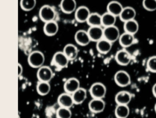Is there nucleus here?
I'll use <instances>...</instances> for the list:
<instances>
[{
  "mask_svg": "<svg viewBox=\"0 0 156 118\" xmlns=\"http://www.w3.org/2000/svg\"><path fill=\"white\" fill-rule=\"evenodd\" d=\"M135 40L134 35L125 32L121 35L118 41L120 45L123 48L126 49L134 44Z\"/></svg>",
  "mask_w": 156,
  "mask_h": 118,
  "instance_id": "nucleus-17",
  "label": "nucleus"
},
{
  "mask_svg": "<svg viewBox=\"0 0 156 118\" xmlns=\"http://www.w3.org/2000/svg\"><path fill=\"white\" fill-rule=\"evenodd\" d=\"M36 0H20V7L25 11H31L35 8Z\"/></svg>",
  "mask_w": 156,
  "mask_h": 118,
  "instance_id": "nucleus-29",
  "label": "nucleus"
},
{
  "mask_svg": "<svg viewBox=\"0 0 156 118\" xmlns=\"http://www.w3.org/2000/svg\"><path fill=\"white\" fill-rule=\"evenodd\" d=\"M87 32L91 41L97 42L104 38V28L102 26H90Z\"/></svg>",
  "mask_w": 156,
  "mask_h": 118,
  "instance_id": "nucleus-12",
  "label": "nucleus"
},
{
  "mask_svg": "<svg viewBox=\"0 0 156 118\" xmlns=\"http://www.w3.org/2000/svg\"><path fill=\"white\" fill-rule=\"evenodd\" d=\"M129 106L126 105L116 104L115 110V114L116 118H127L130 115Z\"/></svg>",
  "mask_w": 156,
  "mask_h": 118,
  "instance_id": "nucleus-24",
  "label": "nucleus"
},
{
  "mask_svg": "<svg viewBox=\"0 0 156 118\" xmlns=\"http://www.w3.org/2000/svg\"><path fill=\"white\" fill-rule=\"evenodd\" d=\"M139 29V24L135 19L124 22V30L126 32L135 35L138 32Z\"/></svg>",
  "mask_w": 156,
  "mask_h": 118,
  "instance_id": "nucleus-25",
  "label": "nucleus"
},
{
  "mask_svg": "<svg viewBox=\"0 0 156 118\" xmlns=\"http://www.w3.org/2000/svg\"><path fill=\"white\" fill-rule=\"evenodd\" d=\"M133 99L132 95L129 91L122 90L117 93L115 100L116 104L128 105Z\"/></svg>",
  "mask_w": 156,
  "mask_h": 118,
  "instance_id": "nucleus-11",
  "label": "nucleus"
},
{
  "mask_svg": "<svg viewBox=\"0 0 156 118\" xmlns=\"http://www.w3.org/2000/svg\"><path fill=\"white\" fill-rule=\"evenodd\" d=\"M74 38L76 42L80 46H87L91 42L88 32L84 30L77 31Z\"/></svg>",
  "mask_w": 156,
  "mask_h": 118,
  "instance_id": "nucleus-13",
  "label": "nucleus"
},
{
  "mask_svg": "<svg viewBox=\"0 0 156 118\" xmlns=\"http://www.w3.org/2000/svg\"><path fill=\"white\" fill-rule=\"evenodd\" d=\"M60 7L63 13L69 15L76 10L77 4L76 0H62Z\"/></svg>",
  "mask_w": 156,
  "mask_h": 118,
  "instance_id": "nucleus-15",
  "label": "nucleus"
},
{
  "mask_svg": "<svg viewBox=\"0 0 156 118\" xmlns=\"http://www.w3.org/2000/svg\"><path fill=\"white\" fill-rule=\"evenodd\" d=\"M102 26L105 27H109L115 25L116 21V17L107 12L101 15Z\"/></svg>",
  "mask_w": 156,
  "mask_h": 118,
  "instance_id": "nucleus-27",
  "label": "nucleus"
},
{
  "mask_svg": "<svg viewBox=\"0 0 156 118\" xmlns=\"http://www.w3.org/2000/svg\"><path fill=\"white\" fill-rule=\"evenodd\" d=\"M147 66L149 71L152 73H156V56L149 58L147 61Z\"/></svg>",
  "mask_w": 156,
  "mask_h": 118,
  "instance_id": "nucleus-32",
  "label": "nucleus"
},
{
  "mask_svg": "<svg viewBox=\"0 0 156 118\" xmlns=\"http://www.w3.org/2000/svg\"><path fill=\"white\" fill-rule=\"evenodd\" d=\"M80 87V82L76 78H70L67 79L64 86L65 92L71 95Z\"/></svg>",
  "mask_w": 156,
  "mask_h": 118,
  "instance_id": "nucleus-14",
  "label": "nucleus"
},
{
  "mask_svg": "<svg viewBox=\"0 0 156 118\" xmlns=\"http://www.w3.org/2000/svg\"><path fill=\"white\" fill-rule=\"evenodd\" d=\"M89 91L92 98L104 99L107 94V89L102 83L96 82L91 85Z\"/></svg>",
  "mask_w": 156,
  "mask_h": 118,
  "instance_id": "nucleus-3",
  "label": "nucleus"
},
{
  "mask_svg": "<svg viewBox=\"0 0 156 118\" xmlns=\"http://www.w3.org/2000/svg\"><path fill=\"white\" fill-rule=\"evenodd\" d=\"M90 14V10L88 7L81 6L77 8L75 12V18L79 23H85L87 22Z\"/></svg>",
  "mask_w": 156,
  "mask_h": 118,
  "instance_id": "nucleus-10",
  "label": "nucleus"
},
{
  "mask_svg": "<svg viewBox=\"0 0 156 118\" xmlns=\"http://www.w3.org/2000/svg\"><path fill=\"white\" fill-rule=\"evenodd\" d=\"M63 51L69 61H72L76 59L79 53L77 47L71 43L66 44L64 47Z\"/></svg>",
  "mask_w": 156,
  "mask_h": 118,
  "instance_id": "nucleus-21",
  "label": "nucleus"
},
{
  "mask_svg": "<svg viewBox=\"0 0 156 118\" xmlns=\"http://www.w3.org/2000/svg\"><path fill=\"white\" fill-rule=\"evenodd\" d=\"M75 104H81L87 97V90L83 88L80 87L72 94Z\"/></svg>",
  "mask_w": 156,
  "mask_h": 118,
  "instance_id": "nucleus-23",
  "label": "nucleus"
},
{
  "mask_svg": "<svg viewBox=\"0 0 156 118\" xmlns=\"http://www.w3.org/2000/svg\"><path fill=\"white\" fill-rule=\"evenodd\" d=\"M113 43L103 38L97 42V50L101 54H107L109 53L112 48Z\"/></svg>",
  "mask_w": 156,
  "mask_h": 118,
  "instance_id": "nucleus-22",
  "label": "nucleus"
},
{
  "mask_svg": "<svg viewBox=\"0 0 156 118\" xmlns=\"http://www.w3.org/2000/svg\"><path fill=\"white\" fill-rule=\"evenodd\" d=\"M45 57L42 52L35 50L31 52L28 57V63L33 68H39L44 66Z\"/></svg>",
  "mask_w": 156,
  "mask_h": 118,
  "instance_id": "nucleus-2",
  "label": "nucleus"
},
{
  "mask_svg": "<svg viewBox=\"0 0 156 118\" xmlns=\"http://www.w3.org/2000/svg\"><path fill=\"white\" fill-rule=\"evenodd\" d=\"M59 26L58 22L51 21L44 23L43 31L44 34L48 37L55 36L58 32Z\"/></svg>",
  "mask_w": 156,
  "mask_h": 118,
  "instance_id": "nucleus-18",
  "label": "nucleus"
},
{
  "mask_svg": "<svg viewBox=\"0 0 156 118\" xmlns=\"http://www.w3.org/2000/svg\"><path fill=\"white\" fill-rule=\"evenodd\" d=\"M58 103L60 107L70 109L75 104L71 94L65 92L59 96L58 98Z\"/></svg>",
  "mask_w": 156,
  "mask_h": 118,
  "instance_id": "nucleus-16",
  "label": "nucleus"
},
{
  "mask_svg": "<svg viewBox=\"0 0 156 118\" xmlns=\"http://www.w3.org/2000/svg\"><path fill=\"white\" fill-rule=\"evenodd\" d=\"M50 84L49 82L39 81L36 86V89L38 94L42 96L47 95L50 92Z\"/></svg>",
  "mask_w": 156,
  "mask_h": 118,
  "instance_id": "nucleus-28",
  "label": "nucleus"
},
{
  "mask_svg": "<svg viewBox=\"0 0 156 118\" xmlns=\"http://www.w3.org/2000/svg\"><path fill=\"white\" fill-rule=\"evenodd\" d=\"M120 36L119 29L115 25L104 28V39L112 43L119 40Z\"/></svg>",
  "mask_w": 156,
  "mask_h": 118,
  "instance_id": "nucleus-6",
  "label": "nucleus"
},
{
  "mask_svg": "<svg viewBox=\"0 0 156 118\" xmlns=\"http://www.w3.org/2000/svg\"><path fill=\"white\" fill-rule=\"evenodd\" d=\"M114 81L119 86L126 87L131 84V76L125 70H119L114 75Z\"/></svg>",
  "mask_w": 156,
  "mask_h": 118,
  "instance_id": "nucleus-4",
  "label": "nucleus"
},
{
  "mask_svg": "<svg viewBox=\"0 0 156 118\" xmlns=\"http://www.w3.org/2000/svg\"><path fill=\"white\" fill-rule=\"evenodd\" d=\"M136 11L133 7H126L124 8L122 13L119 15L120 19L124 22L135 19Z\"/></svg>",
  "mask_w": 156,
  "mask_h": 118,
  "instance_id": "nucleus-20",
  "label": "nucleus"
},
{
  "mask_svg": "<svg viewBox=\"0 0 156 118\" xmlns=\"http://www.w3.org/2000/svg\"><path fill=\"white\" fill-rule=\"evenodd\" d=\"M124 7L120 2L117 1H111L108 3L107 7V12L115 16L119 17Z\"/></svg>",
  "mask_w": 156,
  "mask_h": 118,
  "instance_id": "nucleus-19",
  "label": "nucleus"
},
{
  "mask_svg": "<svg viewBox=\"0 0 156 118\" xmlns=\"http://www.w3.org/2000/svg\"><path fill=\"white\" fill-rule=\"evenodd\" d=\"M143 6L148 11H155L156 10V0H143Z\"/></svg>",
  "mask_w": 156,
  "mask_h": 118,
  "instance_id": "nucleus-31",
  "label": "nucleus"
},
{
  "mask_svg": "<svg viewBox=\"0 0 156 118\" xmlns=\"http://www.w3.org/2000/svg\"><path fill=\"white\" fill-rule=\"evenodd\" d=\"M106 103L103 99L92 98L88 104L89 110L93 113H101L106 108Z\"/></svg>",
  "mask_w": 156,
  "mask_h": 118,
  "instance_id": "nucleus-8",
  "label": "nucleus"
},
{
  "mask_svg": "<svg viewBox=\"0 0 156 118\" xmlns=\"http://www.w3.org/2000/svg\"><path fill=\"white\" fill-rule=\"evenodd\" d=\"M115 60L117 63L119 65L126 66L131 62L132 56L130 53L126 49L124 48L116 52Z\"/></svg>",
  "mask_w": 156,
  "mask_h": 118,
  "instance_id": "nucleus-5",
  "label": "nucleus"
},
{
  "mask_svg": "<svg viewBox=\"0 0 156 118\" xmlns=\"http://www.w3.org/2000/svg\"><path fill=\"white\" fill-rule=\"evenodd\" d=\"M86 23L90 26H102V17L98 13H91Z\"/></svg>",
  "mask_w": 156,
  "mask_h": 118,
  "instance_id": "nucleus-26",
  "label": "nucleus"
},
{
  "mask_svg": "<svg viewBox=\"0 0 156 118\" xmlns=\"http://www.w3.org/2000/svg\"><path fill=\"white\" fill-rule=\"evenodd\" d=\"M152 92L154 97L156 98V83H155L152 88Z\"/></svg>",
  "mask_w": 156,
  "mask_h": 118,
  "instance_id": "nucleus-34",
  "label": "nucleus"
},
{
  "mask_svg": "<svg viewBox=\"0 0 156 118\" xmlns=\"http://www.w3.org/2000/svg\"><path fill=\"white\" fill-rule=\"evenodd\" d=\"M53 72L51 68L47 66H43L38 69L37 78L39 81L50 82L53 77Z\"/></svg>",
  "mask_w": 156,
  "mask_h": 118,
  "instance_id": "nucleus-7",
  "label": "nucleus"
},
{
  "mask_svg": "<svg viewBox=\"0 0 156 118\" xmlns=\"http://www.w3.org/2000/svg\"><path fill=\"white\" fill-rule=\"evenodd\" d=\"M154 110H155V112L156 113V103L155 104V106H154Z\"/></svg>",
  "mask_w": 156,
  "mask_h": 118,
  "instance_id": "nucleus-35",
  "label": "nucleus"
},
{
  "mask_svg": "<svg viewBox=\"0 0 156 118\" xmlns=\"http://www.w3.org/2000/svg\"><path fill=\"white\" fill-rule=\"evenodd\" d=\"M23 73V67L22 66L19 64H18V76H20Z\"/></svg>",
  "mask_w": 156,
  "mask_h": 118,
  "instance_id": "nucleus-33",
  "label": "nucleus"
},
{
  "mask_svg": "<svg viewBox=\"0 0 156 118\" xmlns=\"http://www.w3.org/2000/svg\"><path fill=\"white\" fill-rule=\"evenodd\" d=\"M72 113L70 109L60 107L56 113L57 118H71Z\"/></svg>",
  "mask_w": 156,
  "mask_h": 118,
  "instance_id": "nucleus-30",
  "label": "nucleus"
},
{
  "mask_svg": "<svg viewBox=\"0 0 156 118\" xmlns=\"http://www.w3.org/2000/svg\"><path fill=\"white\" fill-rule=\"evenodd\" d=\"M40 19L44 23L51 21H58L59 15L58 11L53 6L44 5L42 6L39 11Z\"/></svg>",
  "mask_w": 156,
  "mask_h": 118,
  "instance_id": "nucleus-1",
  "label": "nucleus"
},
{
  "mask_svg": "<svg viewBox=\"0 0 156 118\" xmlns=\"http://www.w3.org/2000/svg\"><path fill=\"white\" fill-rule=\"evenodd\" d=\"M52 62L56 67L63 68L67 66L69 60L63 51H58L54 54Z\"/></svg>",
  "mask_w": 156,
  "mask_h": 118,
  "instance_id": "nucleus-9",
  "label": "nucleus"
}]
</instances>
